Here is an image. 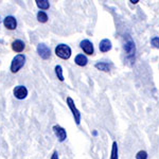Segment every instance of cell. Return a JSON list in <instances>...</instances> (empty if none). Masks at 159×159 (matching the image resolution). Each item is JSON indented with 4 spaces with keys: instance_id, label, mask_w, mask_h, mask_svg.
<instances>
[{
    "instance_id": "cell-19",
    "label": "cell",
    "mask_w": 159,
    "mask_h": 159,
    "mask_svg": "<svg viewBox=\"0 0 159 159\" xmlns=\"http://www.w3.org/2000/svg\"><path fill=\"white\" fill-rule=\"evenodd\" d=\"M151 43L154 48H157L159 49V37L158 36H154L152 39H151Z\"/></svg>"
},
{
    "instance_id": "cell-8",
    "label": "cell",
    "mask_w": 159,
    "mask_h": 159,
    "mask_svg": "<svg viewBox=\"0 0 159 159\" xmlns=\"http://www.w3.org/2000/svg\"><path fill=\"white\" fill-rule=\"evenodd\" d=\"M13 92H14L15 98L18 100H24L27 98V96H28V89L25 88V86H21V85L15 87Z\"/></svg>"
},
{
    "instance_id": "cell-16",
    "label": "cell",
    "mask_w": 159,
    "mask_h": 159,
    "mask_svg": "<svg viewBox=\"0 0 159 159\" xmlns=\"http://www.w3.org/2000/svg\"><path fill=\"white\" fill-rule=\"evenodd\" d=\"M54 70H55V74H56V76H57V79L60 80L61 82H63L64 80H65L64 79V74H63V67L57 65V66H55Z\"/></svg>"
},
{
    "instance_id": "cell-15",
    "label": "cell",
    "mask_w": 159,
    "mask_h": 159,
    "mask_svg": "<svg viewBox=\"0 0 159 159\" xmlns=\"http://www.w3.org/2000/svg\"><path fill=\"white\" fill-rule=\"evenodd\" d=\"M37 20L42 24H45V22L48 21V15L46 12L43 11H39L37 13Z\"/></svg>"
},
{
    "instance_id": "cell-12",
    "label": "cell",
    "mask_w": 159,
    "mask_h": 159,
    "mask_svg": "<svg viewBox=\"0 0 159 159\" xmlns=\"http://www.w3.org/2000/svg\"><path fill=\"white\" fill-rule=\"evenodd\" d=\"M74 63L78 66H80V67H85L88 64V58L84 54H78L75 56V58H74Z\"/></svg>"
},
{
    "instance_id": "cell-4",
    "label": "cell",
    "mask_w": 159,
    "mask_h": 159,
    "mask_svg": "<svg viewBox=\"0 0 159 159\" xmlns=\"http://www.w3.org/2000/svg\"><path fill=\"white\" fill-rule=\"evenodd\" d=\"M66 101H67L68 107L70 108L71 112H72V115H73L74 121H75L76 124L80 125V123H81V112H80V110L76 108L75 104H74V101L70 98V97H67V100H66Z\"/></svg>"
},
{
    "instance_id": "cell-5",
    "label": "cell",
    "mask_w": 159,
    "mask_h": 159,
    "mask_svg": "<svg viewBox=\"0 0 159 159\" xmlns=\"http://www.w3.org/2000/svg\"><path fill=\"white\" fill-rule=\"evenodd\" d=\"M37 53L43 60H49L51 56V51L47 45L45 43H38L37 46Z\"/></svg>"
},
{
    "instance_id": "cell-1",
    "label": "cell",
    "mask_w": 159,
    "mask_h": 159,
    "mask_svg": "<svg viewBox=\"0 0 159 159\" xmlns=\"http://www.w3.org/2000/svg\"><path fill=\"white\" fill-rule=\"evenodd\" d=\"M123 50L126 53V58L130 61H134V56L136 53V46L135 43L132 40V38H127V40H125L124 45H123Z\"/></svg>"
},
{
    "instance_id": "cell-17",
    "label": "cell",
    "mask_w": 159,
    "mask_h": 159,
    "mask_svg": "<svg viewBox=\"0 0 159 159\" xmlns=\"http://www.w3.org/2000/svg\"><path fill=\"white\" fill-rule=\"evenodd\" d=\"M118 144L116 141L112 142V147H111V155H110V159H118Z\"/></svg>"
},
{
    "instance_id": "cell-22",
    "label": "cell",
    "mask_w": 159,
    "mask_h": 159,
    "mask_svg": "<svg viewBox=\"0 0 159 159\" xmlns=\"http://www.w3.org/2000/svg\"><path fill=\"white\" fill-rule=\"evenodd\" d=\"M92 134H93L94 136H97V134H98V133H97V130H94V132H93V133H92Z\"/></svg>"
},
{
    "instance_id": "cell-10",
    "label": "cell",
    "mask_w": 159,
    "mask_h": 159,
    "mask_svg": "<svg viewBox=\"0 0 159 159\" xmlns=\"http://www.w3.org/2000/svg\"><path fill=\"white\" fill-rule=\"evenodd\" d=\"M112 45H111V42H110L109 39H107V38H104V39H102L101 42H100V45H99V49L101 52H108V51L111 49Z\"/></svg>"
},
{
    "instance_id": "cell-18",
    "label": "cell",
    "mask_w": 159,
    "mask_h": 159,
    "mask_svg": "<svg viewBox=\"0 0 159 159\" xmlns=\"http://www.w3.org/2000/svg\"><path fill=\"white\" fill-rule=\"evenodd\" d=\"M136 159H148V153L145 151H139L136 155Z\"/></svg>"
},
{
    "instance_id": "cell-3",
    "label": "cell",
    "mask_w": 159,
    "mask_h": 159,
    "mask_svg": "<svg viewBox=\"0 0 159 159\" xmlns=\"http://www.w3.org/2000/svg\"><path fill=\"white\" fill-rule=\"evenodd\" d=\"M55 54L61 60H69L71 56V48L65 43H60L55 48Z\"/></svg>"
},
{
    "instance_id": "cell-2",
    "label": "cell",
    "mask_w": 159,
    "mask_h": 159,
    "mask_svg": "<svg viewBox=\"0 0 159 159\" xmlns=\"http://www.w3.org/2000/svg\"><path fill=\"white\" fill-rule=\"evenodd\" d=\"M25 56L24 54H17L13 58L11 63V72L17 73L18 71L25 66Z\"/></svg>"
},
{
    "instance_id": "cell-11",
    "label": "cell",
    "mask_w": 159,
    "mask_h": 159,
    "mask_svg": "<svg viewBox=\"0 0 159 159\" xmlns=\"http://www.w3.org/2000/svg\"><path fill=\"white\" fill-rule=\"evenodd\" d=\"M25 43L22 42V40H20V39H16V40H14V42L12 43V49L15 51V52H17V53H20V52H22V51L25 50Z\"/></svg>"
},
{
    "instance_id": "cell-13",
    "label": "cell",
    "mask_w": 159,
    "mask_h": 159,
    "mask_svg": "<svg viewBox=\"0 0 159 159\" xmlns=\"http://www.w3.org/2000/svg\"><path fill=\"white\" fill-rule=\"evenodd\" d=\"M94 67L98 69V70L104 71V72H109V70H110L109 64L106 63V61H99V63H97L96 65H94Z\"/></svg>"
},
{
    "instance_id": "cell-20",
    "label": "cell",
    "mask_w": 159,
    "mask_h": 159,
    "mask_svg": "<svg viewBox=\"0 0 159 159\" xmlns=\"http://www.w3.org/2000/svg\"><path fill=\"white\" fill-rule=\"evenodd\" d=\"M51 159H58V153H57V151H54V152H53V155H52V157H51Z\"/></svg>"
},
{
    "instance_id": "cell-14",
    "label": "cell",
    "mask_w": 159,
    "mask_h": 159,
    "mask_svg": "<svg viewBox=\"0 0 159 159\" xmlns=\"http://www.w3.org/2000/svg\"><path fill=\"white\" fill-rule=\"evenodd\" d=\"M35 2H36V6L39 7L40 10H43V11L48 10L50 7L49 0H35Z\"/></svg>"
},
{
    "instance_id": "cell-9",
    "label": "cell",
    "mask_w": 159,
    "mask_h": 159,
    "mask_svg": "<svg viewBox=\"0 0 159 159\" xmlns=\"http://www.w3.org/2000/svg\"><path fill=\"white\" fill-rule=\"evenodd\" d=\"M3 25L7 30L13 31L17 27V20L14 16H7L3 20Z\"/></svg>"
},
{
    "instance_id": "cell-21",
    "label": "cell",
    "mask_w": 159,
    "mask_h": 159,
    "mask_svg": "<svg viewBox=\"0 0 159 159\" xmlns=\"http://www.w3.org/2000/svg\"><path fill=\"white\" fill-rule=\"evenodd\" d=\"M129 1H130V2H132V3H133V4H137V3H138V2H139V1H140V0H129Z\"/></svg>"
},
{
    "instance_id": "cell-6",
    "label": "cell",
    "mask_w": 159,
    "mask_h": 159,
    "mask_svg": "<svg viewBox=\"0 0 159 159\" xmlns=\"http://www.w3.org/2000/svg\"><path fill=\"white\" fill-rule=\"evenodd\" d=\"M80 47H81V49L83 50L87 55L93 54L94 48H93V45H92V43L90 42V40H88V39L82 40L81 43H80Z\"/></svg>"
},
{
    "instance_id": "cell-7",
    "label": "cell",
    "mask_w": 159,
    "mask_h": 159,
    "mask_svg": "<svg viewBox=\"0 0 159 159\" xmlns=\"http://www.w3.org/2000/svg\"><path fill=\"white\" fill-rule=\"evenodd\" d=\"M53 132H54L55 136L57 137V139L60 142H64L66 139H67V133H66V129H63L60 125H54L53 126Z\"/></svg>"
}]
</instances>
